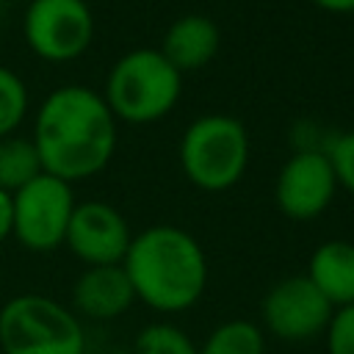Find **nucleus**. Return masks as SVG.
Segmentation results:
<instances>
[{"instance_id":"obj_14","label":"nucleus","mask_w":354,"mask_h":354,"mask_svg":"<svg viewBox=\"0 0 354 354\" xmlns=\"http://www.w3.org/2000/svg\"><path fill=\"white\" fill-rule=\"evenodd\" d=\"M44 174L41 158L30 138L22 136H6L0 138V188L8 194H17L22 185Z\"/></svg>"},{"instance_id":"obj_2","label":"nucleus","mask_w":354,"mask_h":354,"mask_svg":"<svg viewBox=\"0 0 354 354\" xmlns=\"http://www.w3.org/2000/svg\"><path fill=\"white\" fill-rule=\"evenodd\" d=\"M122 268L136 299L158 313L188 310L207 285V257L199 241L171 224H155L133 235Z\"/></svg>"},{"instance_id":"obj_13","label":"nucleus","mask_w":354,"mask_h":354,"mask_svg":"<svg viewBox=\"0 0 354 354\" xmlns=\"http://www.w3.org/2000/svg\"><path fill=\"white\" fill-rule=\"evenodd\" d=\"M307 279L321 290L332 307L354 304V243L326 241L321 243L307 266Z\"/></svg>"},{"instance_id":"obj_21","label":"nucleus","mask_w":354,"mask_h":354,"mask_svg":"<svg viewBox=\"0 0 354 354\" xmlns=\"http://www.w3.org/2000/svg\"><path fill=\"white\" fill-rule=\"evenodd\" d=\"M313 3L329 14H354V0H313Z\"/></svg>"},{"instance_id":"obj_17","label":"nucleus","mask_w":354,"mask_h":354,"mask_svg":"<svg viewBox=\"0 0 354 354\" xmlns=\"http://www.w3.org/2000/svg\"><path fill=\"white\" fill-rule=\"evenodd\" d=\"M133 354H199L191 337L171 324H152L138 332Z\"/></svg>"},{"instance_id":"obj_19","label":"nucleus","mask_w":354,"mask_h":354,"mask_svg":"<svg viewBox=\"0 0 354 354\" xmlns=\"http://www.w3.org/2000/svg\"><path fill=\"white\" fill-rule=\"evenodd\" d=\"M329 354H354V304L337 307L326 326Z\"/></svg>"},{"instance_id":"obj_16","label":"nucleus","mask_w":354,"mask_h":354,"mask_svg":"<svg viewBox=\"0 0 354 354\" xmlns=\"http://www.w3.org/2000/svg\"><path fill=\"white\" fill-rule=\"evenodd\" d=\"M28 113V86L25 80L11 72L8 66H0V138L14 136L19 122Z\"/></svg>"},{"instance_id":"obj_12","label":"nucleus","mask_w":354,"mask_h":354,"mask_svg":"<svg viewBox=\"0 0 354 354\" xmlns=\"http://www.w3.org/2000/svg\"><path fill=\"white\" fill-rule=\"evenodd\" d=\"M221 44V33L218 25L205 17V14H183L177 17L160 41V53L166 55V61L180 72H196L202 66H207Z\"/></svg>"},{"instance_id":"obj_15","label":"nucleus","mask_w":354,"mask_h":354,"mask_svg":"<svg viewBox=\"0 0 354 354\" xmlns=\"http://www.w3.org/2000/svg\"><path fill=\"white\" fill-rule=\"evenodd\" d=\"M199 354H263V332L252 321H227L207 335Z\"/></svg>"},{"instance_id":"obj_11","label":"nucleus","mask_w":354,"mask_h":354,"mask_svg":"<svg viewBox=\"0 0 354 354\" xmlns=\"http://www.w3.org/2000/svg\"><path fill=\"white\" fill-rule=\"evenodd\" d=\"M72 301L80 315L111 321L130 310L136 290L122 266H88L72 288Z\"/></svg>"},{"instance_id":"obj_5","label":"nucleus","mask_w":354,"mask_h":354,"mask_svg":"<svg viewBox=\"0 0 354 354\" xmlns=\"http://www.w3.org/2000/svg\"><path fill=\"white\" fill-rule=\"evenodd\" d=\"M0 348L3 354H83L86 335L64 304L22 293L0 310Z\"/></svg>"},{"instance_id":"obj_4","label":"nucleus","mask_w":354,"mask_h":354,"mask_svg":"<svg viewBox=\"0 0 354 354\" xmlns=\"http://www.w3.org/2000/svg\"><path fill=\"white\" fill-rule=\"evenodd\" d=\"M177 155L196 188L227 191L249 166V133L227 113H205L185 127Z\"/></svg>"},{"instance_id":"obj_10","label":"nucleus","mask_w":354,"mask_h":354,"mask_svg":"<svg viewBox=\"0 0 354 354\" xmlns=\"http://www.w3.org/2000/svg\"><path fill=\"white\" fill-rule=\"evenodd\" d=\"M130 227L108 202H77L64 243L86 266H122L130 249Z\"/></svg>"},{"instance_id":"obj_7","label":"nucleus","mask_w":354,"mask_h":354,"mask_svg":"<svg viewBox=\"0 0 354 354\" xmlns=\"http://www.w3.org/2000/svg\"><path fill=\"white\" fill-rule=\"evenodd\" d=\"M14 199V235L30 252H50L64 243L69 218L75 213L72 185L53 177L39 174L28 185H22Z\"/></svg>"},{"instance_id":"obj_6","label":"nucleus","mask_w":354,"mask_h":354,"mask_svg":"<svg viewBox=\"0 0 354 354\" xmlns=\"http://www.w3.org/2000/svg\"><path fill=\"white\" fill-rule=\"evenodd\" d=\"M22 36L41 61H72L94 39V14L86 0H30L22 14Z\"/></svg>"},{"instance_id":"obj_1","label":"nucleus","mask_w":354,"mask_h":354,"mask_svg":"<svg viewBox=\"0 0 354 354\" xmlns=\"http://www.w3.org/2000/svg\"><path fill=\"white\" fill-rule=\"evenodd\" d=\"M116 119L88 86H61L44 97L33 119V147L44 174L77 183L100 174L116 149Z\"/></svg>"},{"instance_id":"obj_18","label":"nucleus","mask_w":354,"mask_h":354,"mask_svg":"<svg viewBox=\"0 0 354 354\" xmlns=\"http://www.w3.org/2000/svg\"><path fill=\"white\" fill-rule=\"evenodd\" d=\"M324 152H326V158L335 169L337 185H343L346 191L354 194V130H346V133L335 136Z\"/></svg>"},{"instance_id":"obj_20","label":"nucleus","mask_w":354,"mask_h":354,"mask_svg":"<svg viewBox=\"0 0 354 354\" xmlns=\"http://www.w3.org/2000/svg\"><path fill=\"white\" fill-rule=\"evenodd\" d=\"M14 235V199L8 191L0 188V243Z\"/></svg>"},{"instance_id":"obj_8","label":"nucleus","mask_w":354,"mask_h":354,"mask_svg":"<svg viewBox=\"0 0 354 354\" xmlns=\"http://www.w3.org/2000/svg\"><path fill=\"white\" fill-rule=\"evenodd\" d=\"M337 191L335 169L324 149H299L293 152L274 183L277 207L293 221H310L321 216Z\"/></svg>"},{"instance_id":"obj_3","label":"nucleus","mask_w":354,"mask_h":354,"mask_svg":"<svg viewBox=\"0 0 354 354\" xmlns=\"http://www.w3.org/2000/svg\"><path fill=\"white\" fill-rule=\"evenodd\" d=\"M183 91V75L155 47L124 53L105 77L102 100L116 122L152 124L171 113Z\"/></svg>"},{"instance_id":"obj_9","label":"nucleus","mask_w":354,"mask_h":354,"mask_svg":"<svg viewBox=\"0 0 354 354\" xmlns=\"http://www.w3.org/2000/svg\"><path fill=\"white\" fill-rule=\"evenodd\" d=\"M335 307L304 277H285L263 299V321L279 340L301 343L329 326Z\"/></svg>"}]
</instances>
